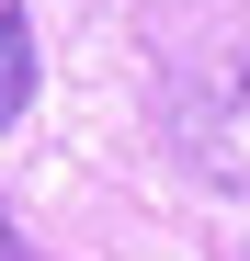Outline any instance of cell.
Returning a JSON list of instances; mask_svg holds the SVG:
<instances>
[{
    "instance_id": "6da1fadb",
    "label": "cell",
    "mask_w": 250,
    "mask_h": 261,
    "mask_svg": "<svg viewBox=\"0 0 250 261\" xmlns=\"http://www.w3.org/2000/svg\"><path fill=\"white\" fill-rule=\"evenodd\" d=\"M193 159L216 170L228 193H250V57L228 68V91L205 102V125H193Z\"/></svg>"
},
{
    "instance_id": "7a4b0ae2",
    "label": "cell",
    "mask_w": 250,
    "mask_h": 261,
    "mask_svg": "<svg viewBox=\"0 0 250 261\" xmlns=\"http://www.w3.org/2000/svg\"><path fill=\"white\" fill-rule=\"evenodd\" d=\"M23 102H34V23L0 0V125H12Z\"/></svg>"
},
{
    "instance_id": "3957f363",
    "label": "cell",
    "mask_w": 250,
    "mask_h": 261,
    "mask_svg": "<svg viewBox=\"0 0 250 261\" xmlns=\"http://www.w3.org/2000/svg\"><path fill=\"white\" fill-rule=\"evenodd\" d=\"M0 261H23V250H12V227H0Z\"/></svg>"
}]
</instances>
